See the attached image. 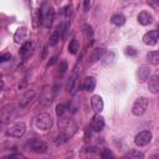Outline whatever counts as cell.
Segmentation results:
<instances>
[{"label":"cell","instance_id":"d6a6232c","mask_svg":"<svg viewBox=\"0 0 159 159\" xmlns=\"http://www.w3.org/2000/svg\"><path fill=\"white\" fill-rule=\"evenodd\" d=\"M71 6H66V7H63V14L66 15V16H70L71 15Z\"/></svg>","mask_w":159,"mask_h":159},{"label":"cell","instance_id":"7402d4cb","mask_svg":"<svg viewBox=\"0 0 159 159\" xmlns=\"http://www.w3.org/2000/svg\"><path fill=\"white\" fill-rule=\"evenodd\" d=\"M60 37H61L60 31H58V30L53 31L52 35L50 36V45H51V46H56V45L58 43V41H60Z\"/></svg>","mask_w":159,"mask_h":159},{"label":"cell","instance_id":"6da1fadb","mask_svg":"<svg viewBox=\"0 0 159 159\" xmlns=\"http://www.w3.org/2000/svg\"><path fill=\"white\" fill-rule=\"evenodd\" d=\"M53 16H55L53 9L48 4H43L40 9V20H41V22L45 27L51 26V24L53 21Z\"/></svg>","mask_w":159,"mask_h":159},{"label":"cell","instance_id":"7a4b0ae2","mask_svg":"<svg viewBox=\"0 0 159 159\" xmlns=\"http://www.w3.org/2000/svg\"><path fill=\"white\" fill-rule=\"evenodd\" d=\"M35 127L40 130H47L52 127V118L48 113H40L35 117Z\"/></svg>","mask_w":159,"mask_h":159},{"label":"cell","instance_id":"836d02e7","mask_svg":"<svg viewBox=\"0 0 159 159\" xmlns=\"http://www.w3.org/2000/svg\"><path fill=\"white\" fill-rule=\"evenodd\" d=\"M147 2L152 6H159V0H147Z\"/></svg>","mask_w":159,"mask_h":159},{"label":"cell","instance_id":"44dd1931","mask_svg":"<svg viewBox=\"0 0 159 159\" xmlns=\"http://www.w3.org/2000/svg\"><path fill=\"white\" fill-rule=\"evenodd\" d=\"M114 60H116L114 52H113V51H109V52H107V53L104 55V57H103V65H106V66L112 65V63L114 62Z\"/></svg>","mask_w":159,"mask_h":159},{"label":"cell","instance_id":"9a60e30c","mask_svg":"<svg viewBox=\"0 0 159 159\" xmlns=\"http://www.w3.org/2000/svg\"><path fill=\"white\" fill-rule=\"evenodd\" d=\"M82 87H83L86 91L92 92V91L94 89V87H96V78H94V77H86L84 81H83Z\"/></svg>","mask_w":159,"mask_h":159},{"label":"cell","instance_id":"3957f363","mask_svg":"<svg viewBox=\"0 0 159 159\" xmlns=\"http://www.w3.org/2000/svg\"><path fill=\"white\" fill-rule=\"evenodd\" d=\"M148 108V99L145 97H139L135 99V102L133 103V107H132V113L134 116H142L145 113Z\"/></svg>","mask_w":159,"mask_h":159},{"label":"cell","instance_id":"2e32d148","mask_svg":"<svg viewBox=\"0 0 159 159\" xmlns=\"http://www.w3.org/2000/svg\"><path fill=\"white\" fill-rule=\"evenodd\" d=\"M147 61L150 65H159V51H150L147 53Z\"/></svg>","mask_w":159,"mask_h":159},{"label":"cell","instance_id":"83f0119b","mask_svg":"<svg viewBox=\"0 0 159 159\" xmlns=\"http://www.w3.org/2000/svg\"><path fill=\"white\" fill-rule=\"evenodd\" d=\"M66 70H67V63H66V61H62L61 65H60V71H58L60 76H63L65 72H66Z\"/></svg>","mask_w":159,"mask_h":159},{"label":"cell","instance_id":"5bb4252c","mask_svg":"<svg viewBox=\"0 0 159 159\" xmlns=\"http://www.w3.org/2000/svg\"><path fill=\"white\" fill-rule=\"evenodd\" d=\"M92 128H93L96 132H101V130L104 128V119H103V117H101V116H96V117L93 118Z\"/></svg>","mask_w":159,"mask_h":159},{"label":"cell","instance_id":"e0dca14e","mask_svg":"<svg viewBox=\"0 0 159 159\" xmlns=\"http://www.w3.org/2000/svg\"><path fill=\"white\" fill-rule=\"evenodd\" d=\"M31 50H32V42L26 41V42L22 43V46L20 48V55L24 56V57H27L31 53Z\"/></svg>","mask_w":159,"mask_h":159},{"label":"cell","instance_id":"7c38bea8","mask_svg":"<svg viewBox=\"0 0 159 159\" xmlns=\"http://www.w3.org/2000/svg\"><path fill=\"white\" fill-rule=\"evenodd\" d=\"M137 75H138V78H139V81H140V82H145V81L149 78L150 70H149V67H148V66H140V67L138 68Z\"/></svg>","mask_w":159,"mask_h":159},{"label":"cell","instance_id":"484cf974","mask_svg":"<svg viewBox=\"0 0 159 159\" xmlns=\"http://www.w3.org/2000/svg\"><path fill=\"white\" fill-rule=\"evenodd\" d=\"M76 81H77V76L75 75V76L68 81V83H67V87H66V88H67L68 92H72V93L75 92V83H76Z\"/></svg>","mask_w":159,"mask_h":159},{"label":"cell","instance_id":"d590c367","mask_svg":"<svg viewBox=\"0 0 159 159\" xmlns=\"http://www.w3.org/2000/svg\"><path fill=\"white\" fill-rule=\"evenodd\" d=\"M158 32H159V25H158Z\"/></svg>","mask_w":159,"mask_h":159},{"label":"cell","instance_id":"1f68e13d","mask_svg":"<svg viewBox=\"0 0 159 159\" xmlns=\"http://www.w3.org/2000/svg\"><path fill=\"white\" fill-rule=\"evenodd\" d=\"M89 6H91V1L89 0H84L83 1V10L84 11H88L89 10Z\"/></svg>","mask_w":159,"mask_h":159},{"label":"cell","instance_id":"5b68a950","mask_svg":"<svg viewBox=\"0 0 159 159\" xmlns=\"http://www.w3.org/2000/svg\"><path fill=\"white\" fill-rule=\"evenodd\" d=\"M26 132V125L24 122H17L15 124H12L9 129H7V134L10 137H14V138H20L25 134Z\"/></svg>","mask_w":159,"mask_h":159},{"label":"cell","instance_id":"d4e9b609","mask_svg":"<svg viewBox=\"0 0 159 159\" xmlns=\"http://www.w3.org/2000/svg\"><path fill=\"white\" fill-rule=\"evenodd\" d=\"M67 139H68V137H67V135H66L63 132H60V133H58V134L55 137L53 143H55V144H57V145H58V144H63V143H65Z\"/></svg>","mask_w":159,"mask_h":159},{"label":"cell","instance_id":"f546056e","mask_svg":"<svg viewBox=\"0 0 159 159\" xmlns=\"http://www.w3.org/2000/svg\"><path fill=\"white\" fill-rule=\"evenodd\" d=\"M84 34H86V37H87V39H88V37H92V35H93L92 27H91V26H86V27H84Z\"/></svg>","mask_w":159,"mask_h":159},{"label":"cell","instance_id":"ffe728a7","mask_svg":"<svg viewBox=\"0 0 159 159\" xmlns=\"http://www.w3.org/2000/svg\"><path fill=\"white\" fill-rule=\"evenodd\" d=\"M124 158H129V159H142V158H144V154H143L142 152H139V150L133 149V150H129L128 153H125V154H124Z\"/></svg>","mask_w":159,"mask_h":159},{"label":"cell","instance_id":"9c48e42d","mask_svg":"<svg viewBox=\"0 0 159 159\" xmlns=\"http://www.w3.org/2000/svg\"><path fill=\"white\" fill-rule=\"evenodd\" d=\"M91 104H92V108H93V111H94L96 113H101V112L103 111L104 104H103V99H102L101 96H98V94L92 96V98H91Z\"/></svg>","mask_w":159,"mask_h":159},{"label":"cell","instance_id":"277c9868","mask_svg":"<svg viewBox=\"0 0 159 159\" xmlns=\"http://www.w3.org/2000/svg\"><path fill=\"white\" fill-rule=\"evenodd\" d=\"M27 148L30 152L36 153V154H42V153L47 152V144L40 139H31L27 143Z\"/></svg>","mask_w":159,"mask_h":159},{"label":"cell","instance_id":"e575fe53","mask_svg":"<svg viewBox=\"0 0 159 159\" xmlns=\"http://www.w3.org/2000/svg\"><path fill=\"white\" fill-rule=\"evenodd\" d=\"M102 157H103V158H112L113 155H112V153H111L109 150H104V152L102 153Z\"/></svg>","mask_w":159,"mask_h":159},{"label":"cell","instance_id":"8992f818","mask_svg":"<svg viewBox=\"0 0 159 159\" xmlns=\"http://www.w3.org/2000/svg\"><path fill=\"white\" fill-rule=\"evenodd\" d=\"M150 140H152V133L149 130H142V132H139L135 135V139H134V142H135V144L138 147H145L147 144L150 143Z\"/></svg>","mask_w":159,"mask_h":159},{"label":"cell","instance_id":"cb8c5ba5","mask_svg":"<svg viewBox=\"0 0 159 159\" xmlns=\"http://www.w3.org/2000/svg\"><path fill=\"white\" fill-rule=\"evenodd\" d=\"M78 48H80V45H78L77 40H71V42L68 43V52L72 55H76Z\"/></svg>","mask_w":159,"mask_h":159},{"label":"cell","instance_id":"4316f807","mask_svg":"<svg viewBox=\"0 0 159 159\" xmlns=\"http://www.w3.org/2000/svg\"><path fill=\"white\" fill-rule=\"evenodd\" d=\"M66 106L63 104V103H60L57 107H56V113H57V116L58 117H62L63 114H65V112H66Z\"/></svg>","mask_w":159,"mask_h":159},{"label":"cell","instance_id":"52a82bcc","mask_svg":"<svg viewBox=\"0 0 159 159\" xmlns=\"http://www.w3.org/2000/svg\"><path fill=\"white\" fill-rule=\"evenodd\" d=\"M159 40V32L158 30H152V31H148L144 36H143V42L148 46H154L157 45Z\"/></svg>","mask_w":159,"mask_h":159},{"label":"cell","instance_id":"4fadbf2b","mask_svg":"<svg viewBox=\"0 0 159 159\" xmlns=\"http://www.w3.org/2000/svg\"><path fill=\"white\" fill-rule=\"evenodd\" d=\"M26 36H27V29L26 27H19L14 35V40L16 43H20L26 39Z\"/></svg>","mask_w":159,"mask_h":159},{"label":"cell","instance_id":"f1b7e54d","mask_svg":"<svg viewBox=\"0 0 159 159\" xmlns=\"http://www.w3.org/2000/svg\"><path fill=\"white\" fill-rule=\"evenodd\" d=\"M137 52H138V51H137L134 47H132V46L125 48V55H127V56H134V55H137Z\"/></svg>","mask_w":159,"mask_h":159},{"label":"cell","instance_id":"8fae6325","mask_svg":"<svg viewBox=\"0 0 159 159\" xmlns=\"http://www.w3.org/2000/svg\"><path fill=\"white\" fill-rule=\"evenodd\" d=\"M148 88L152 93H159V76H152L149 78Z\"/></svg>","mask_w":159,"mask_h":159},{"label":"cell","instance_id":"4dcf8cb0","mask_svg":"<svg viewBox=\"0 0 159 159\" xmlns=\"http://www.w3.org/2000/svg\"><path fill=\"white\" fill-rule=\"evenodd\" d=\"M11 58V55L10 53H4V55H1V57H0V62H6V61H9Z\"/></svg>","mask_w":159,"mask_h":159},{"label":"cell","instance_id":"d6986e66","mask_svg":"<svg viewBox=\"0 0 159 159\" xmlns=\"http://www.w3.org/2000/svg\"><path fill=\"white\" fill-rule=\"evenodd\" d=\"M103 53H104L103 48H94V50L92 51L91 56H89V62L92 63V62H96V61H98V60H99V58L103 56Z\"/></svg>","mask_w":159,"mask_h":159},{"label":"cell","instance_id":"30bf717a","mask_svg":"<svg viewBox=\"0 0 159 159\" xmlns=\"http://www.w3.org/2000/svg\"><path fill=\"white\" fill-rule=\"evenodd\" d=\"M35 96H36V92H35L34 89H29V91L21 97V99H20V108H25L30 102H32V99L35 98Z\"/></svg>","mask_w":159,"mask_h":159},{"label":"cell","instance_id":"ac0fdd59","mask_svg":"<svg viewBox=\"0 0 159 159\" xmlns=\"http://www.w3.org/2000/svg\"><path fill=\"white\" fill-rule=\"evenodd\" d=\"M111 21H112V24H114L116 26H122V25L125 24V17H124V15H122V14H114V15L112 16Z\"/></svg>","mask_w":159,"mask_h":159},{"label":"cell","instance_id":"ba28073f","mask_svg":"<svg viewBox=\"0 0 159 159\" xmlns=\"http://www.w3.org/2000/svg\"><path fill=\"white\" fill-rule=\"evenodd\" d=\"M137 20H138V22H139L140 25L147 26V25L152 24L154 19H153V15H152L150 12H148V11H140V12L138 14V16H137Z\"/></svg>","mask_w":159,"mask_h":159},{"label":"cell","instance_id":"603a6c76","mask_svg":"<svg viewBox=\"0 0 159 159\" xmlns=\"http://www.w3.org/2000/svg\"><path fill=\"white\" fill-rule=\"evenodd\" d=\"M68 29H70V25H68V22H62L61 25H60V27H58V31H60V34H61V37L62 39H66L67 37V32H68Z\"/></svg>","mask_w":159,"mask_h":159}]
</instances>
